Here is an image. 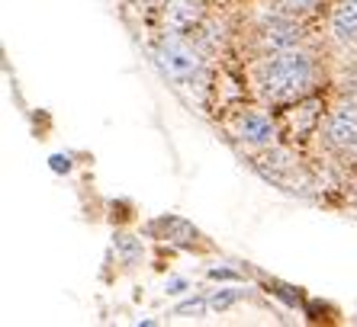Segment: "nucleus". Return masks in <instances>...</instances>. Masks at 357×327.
Masks as SVG:
<instances>
[{
	"mask_svg": "<svg viewBox=\"0 0 357 327\" xmlns=\"http://www.w3.org/2000/svg\"><path fill=\"white\" fill-rule=\"evenodd\" d=\"M165 19L171 33H193L197 26H203V7L197 0H167Z\"/></svg>",
	"mask_w": 357,
	"mask_h": 327,
	"instance_id": "obj_7",
	"label": "nucleus"
},
{
	"mask_svg": "<svg viewBox=\"0 0 357 327\" xmlns=\"http://www.w3.org/2000/svg\"><path fill=\"white\" fill-rule=\"evenodd\" d=\"M319 87V61L312 51L287 49L277 55H264L255 67V90L271 106H287L296 99L316 93Z\"/></svg>",
	"mask_w": 357,
	"mask_h": 327,
	"instance_id": "obj_1",
	"label": "nucleus"
},
{
	"mask_svg": "<svg viewBox=\"0 0 357 327\" xmlns=\"http://www.w3.org/2000/svg\"><path fill=\"white\" fill-rule=\"evenodd\" d=\"M238 298H241L238 289H219V292L209 295V308H213V311H225V308H232Z\"/></svg>",
	"mask_w": 357,
	"mask_h": 327,
	"instance_id": "obj_11",
	"label": "nucleus"
},
{
	"mask_svg": "<svg viewBox=\"0 0 357 327\" xmlns=\"http://www.w3.org/2000/svg\"><path fill=\"white\" fill-rule=\"evenodd\" d=\"M332 35L341 45H357V0H341L332 13Z\"/></svg>",
	"mask_w": 357,
	"mask_h": 327,
	"instance_id": "obj_8",
	"label": "nucleus"
},
{
	"mask_svg": "<svg viewBox=\"0 0 357 327\" xmlns=\"http://www.w3.org/2000/svg\"><path fill=\"white\" fill-rule=\"evenodd\" d=\"M181 289H187L183 279H171V282H167V292H181Z\"/></svg>",
	"mask_w": 357,
	"mask_h": 327,
	"instance_id": "obj_15",
	"label": "nucleus"
},
{
	"mask_svg": "<svg viewBox=\"0 0 357 327\" xmlns=\"http://www.w3.org/2000/svg\"><path fill=\"white\" fill-rule=\"evenodd\" d=\"M325 141L338 154H357V103L341 99L325 115Z\"/></svg>",
	"mask_w": 357,
	"mask_h": 327,
	"instance_id": "obj_6",
	"label": "nucleus"
},
{
	"mask_svg": "<svg viewBox=\"0 0 357 327\" xmlns=\"http://www.w3.org/2000/svg\"><path fill=\"white\" fill-rule=\"evenodd\" d=\"M303 35H306V29H303L299 17L274 10V13H267V17L255 26L251 39H255L258 55L264 58V55H277V51H287V49H299V45H303Z\"/></svg>",
	"mask_w": 357,
	"mask_h": 327,
	"instance_id": "obj_3",
	"label": "nucleus"
},
{
	"mask_svg": "<svg viewBox=\"0 0 357 327\" xmlns=\"http://www.w3.org/2000/svg\"><path fill=\"white\" fill-rule=\"evenodd\" d=\"M232 135L238 138V145L251 147V151H264V147L277 145L283 138L280 131V119L267 113V109H245L235 115Z\"/></svg>",
	"mask_w": 357,
	"mask_h": 327,
	"instance_id": "obj_5",
	"label": "nucleus"
},
{
	"mask_svg": "<svg viewBox=\"0 0 357 327\" xmlns=\"http://www.w3.org/2000/svg\"><path fill=\"white\" fill-rule=\"evenodd\" d=\"M161 228L167 231L165 241H171V244H183V247H193V237H197V228H190L183 218H165L158 221Z\"/></svg>",
	"mask_w": 357,
	"mask_h": 327,
	"instance_id": "obj_9",
	"label": "nucleus"
},
{
	"mask_svg": "<svg viewBox=\"0 0 357 327\" xmlns=\"http://www.w3.org/2000/svg\"><path fill=\"white\" fill-rule=\"evenodd\" d=\"M209 311V298H190V302H183L174 308L177 318H187V314H193V318H199V314H206Z\"/></svg>",
	"mask_w": 357,
	"mask_h": 327,
	"instance_id": "obj_12",
	"label": "nucleus"
},
{
	"mask_svg": "<svg viewBox=\"0 0 357 327\" xmlns=\"http://www.w3.org/2000/svg\"><path fill=\"white\" fill-rule=\"evenodd\" d=\"M328 115L325 109V99L319 93H309V97L296 99V103H287V109L280 113V131L290 145H303L322 129V119Z\"/></svg>",
	"mask_w": 357,
	"mask_h": 327,
	"instance_id": "obj_4",
	"label": "nucleus"
},
{
	"mask_svg": "<svg viewBox=\"0 0 357 327\" xmlns=\"http://www.w3.org/2000/svg\"><path fill=\"white\" fill-rule=\"evenodd\" d=\"M325 0H271V7L280 10V13H290V17H312Z\"/></svg>",
	"mask_w": 357,
	"mask_h": 327,
	"instance_id": "obj_10",
	"label": "nucleus"
},
{
	"mask_svg": "<svg viewBox=\"0 0 357 327\" xmlns=\"http://www.w3.org/2000/svg\"><path fill=\"white\" fill-rule=\"evenodd\" d=\"M155 61H158V71L165 74L167 81L181 83V87H190V83L203 81V58L193 49L190 39H183V33H171L167 29L155 42Z\"/></svg>",
	"mask_w": 357,
	"mask_h": 327,
	"instance_id": "obj_2",
	"label": "nucleus"
},
{
	"mask_svg": "<svg viewBox=\"0 0 357 327\" xmlns=\"http://www.w3.org/2000/svg\"><path fill=\"white\" fill-rule=\"evenodd\" d=\"M341 93H344V99H351V103H357V67H351V71L344 74V83H341Z\"/></svg>",
	"mask_w": 357,
	"mask_h": 327,
	"instance_id": "obj_13",
	"label": "nucleus"
},
{
	"mask_svg": "<svg viewBox=\"0 0 357 327\" xmlns=\"http://www.w3.org/2000/svg\"><path fill=\"white\" fill-rule=\"evenodd\" d=\"M132 7H139V10H165L167 7V0H132Z\"/></svg>",
	"mask_w": 357,
	"mask_h": 327,
	"instance_id": "obj_14",
	"label": "nucleus"
}]
</instances>
